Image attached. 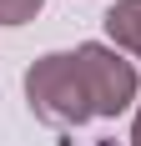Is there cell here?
Wrapping results in <instances>:
<instances>
[{"instance_id":"obj_2","label":"cell","mask_w":141,"mask_h":146,"mask_svg":"<svg viewBox=\"0 0 141 146\" xmlns=\"http://www.w3.org/2000/svg\"><path fill=\"white\" fill-rule=\"evenodd\" d=\"M76 66H81V81H86V96H91L96 116H121L136 101V66L116 45H101V40L76 45Z\"/></svg>"},{"instance_id":"obj_5","label":"cell","mask_w":141,"mask_h":146,"mask_svg":"<svg viewBox=\"0 0 141 146\" xmlns=\"http://www.w3.org/2000/svg\"><path fill=\"white\" fill-rule=\"evenodd\" d=\"M131 146H141V111H136V121H131Z\"/></svg>"},{"instance_id":"obj_3","label":"cell","mask_w":141,"mask_h":146,"mask_svg":"<svg viewBox=\"0 0 141 146\" xmlns=\"http://www.w3.org/2000/svg\"><path fill=\"white\" fill-rule=\"evenodd\" d=\"M101 25H106V35H111L116 50H131L141 60V0H116Z\"/></svg>"},{"instance_id":"obj_4","label":"cell","mask_w":141,"mask_h":146,"mask_svg":"<svg viewBox=\"0 0 141 146\" xmlns=\"http://www.w3.org/2000/svg\"><path fill=\"white\" fill-rule=\"evenodd\" d=\"M41 5L45 0H0V25H25L41 15Z\"/></svg>"},{"instance_id":"obj_1","label":"cell","mask_w":141,"mask_h":146,"mask_svg":"<svg viewBox=\"0 0 141 146\" xmlns=\"http://www.w3.org/2000/svg\"><path fill=\"white\" fill-rule=\"evenodd\" d=\"M25 101L30 111L51 126H86L96 116L91 111V96H86L81 66H76V50H51L25 71Z\"/></svg>"}]
</instances>
